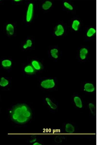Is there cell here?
<instances>
[{"label": "cell", "mask_w": 97, "mask_h": 145, "mask_svg": "<svg viewBox=\"0 0 97 145\" xmlns=\"http://www.w3.org/2000/svg\"><path fill=\"white\" fill-rule=\"evenodd\" d=\"M10 114L14 121L20 124L27 122L32 116L30 109L24 104H18L14 106L10 110Z\"/></svg>", "instance_id": "6da1fadb"}, {"label": "cell", "mask_w": 97, "mask_h": 145, "mask_svg": "<svg viewBox=\"0 0 97 145\" xmlns=\"http://www.w3.org/2000/svg\"><path fill=\"white\" fill-rule=\"evenodd\" d=\"M25 7L23 11L22 21L25 27H28L33 23L36 17L38 4L36 1L24 0Z\"/></svg>", "instance_id": "7a4b0ae2"}, {"label": "cell", "mask_w": 97, "mask_h": 145, "mask_svg": "<svg viewBox=\"0 0 97 145\" xmlns=\"http://www.w3.org/2000/svg\"><path fill=\"white\" fill-rule=\"evenodd\" d=\"M39 86L42 89L48 91H56L58 87V81L56 77H39Z\"/></svg>", "instance_id": "3957f363"}, {"label": "cell", "mask_w": 97, "mask_h": 145, "mask_svg": "<svg viewBox=\"0 0 97 145\" xmlns=\"http://www.w3.org/2000/svg\"><path fill=\"white\" fill-rule=\"evenodd\" d=\"M68 26L64 22H56L50 28V33L53 37L59 38L65 36L67 34Z\"/></svg>", "instance_id": "277c9868"}, {"label": "cell", "mask_w": 97, "mask_h": 145, "mask_svg": "<svg viewBox=\"0 0 97 145\" xmlns=\"http://www.w3.org/2000/svg\"><path fill=\"white\" fill-rule=\"evenodd\" d=\"M90 57V47L86 45H81L77 49L76 58L78 61L81 63L87 62Z\"/></svg>", "instance_id": "5b68a950"}, {"label": "cell", "mask_w": 97, "mask_h": 145, "mask_svg": "<svg viewBox=\"0 0 97 145\" xmlns=\"http://www.w3.org/2000/svg\"><path fill=\"white\" fill-rule=\"evenodd\" d=\"M17 23L16 21H8L5 24V32L8 38H13L16 37L17 36Z\"/></svg>", "instance_id": "8992f818"}, {"label": "cell", "mask_w": 97, "mask_h": 145, "mask_svg": "<svg viewBox=\"0 0 97 145\" xmlns=\"http://www.w3.org/2000/svg\"><path fill=\"white\" fill-rule=\"evenodd\" d=\"M47 54L49 58L57 62L62 56V51L57 45H50L48 47Z\"/></svg>", "instance_id": "52a82bcc"}, {"label": "cell", "mask_w": 97, "mask_h": 145, "mask_svg": "<svg viewBox=\"0 0 97 145\" xmlns=\"http://www.w3.org/2000/svg\"><path fill=\"white\" fill-rule=\"evenodd\" d=\"M35 46V36L31 35L27 36L20 43L21 49L24 51L34 50Z\"/></svg>", "instance_id": "ba28073f"}, {"label": "cell", "mask_w": 97, "mask_h": 145, "mask_svg": "<svg viewBox=\"0 0 97 145\" xmlns=\"http://www.w3.org/2000/svg\"><path fill=\"white\" fill-rule=\"evenodd\" d=\"M82 24L81 19L75 16L69 20L68 27L71 31L77 32L81 30Z\"/></svg>", "instance_id": "9c48e42d"}, {"label": "cell", "mask_w": 97, "mask_h": 145, "mask_svg": "<svg viewBox=\"0 0 97 145\" xmlns=\"http://www.w3.org/2000/svg\"><path fill=\"white\" fill-rule=\"evenodd\" d=\"M27 62L31 64L37 73L41 72L44 70V63L42 60L38 58H28Z\"/></svg>", "instance_id": "30bf717a"}, {"label": "cell", "mask_w": 97, "mask_h": 145, "mask_svg": "<svg viewBox=\"0 0 97 145\" xmlns=\"http://www.w3.org/2000/svg\"><path fill=\"white\" fill-rule=\"evenodd\" d=\"M22 70L23 75L26 77H35L37 73L31 64L27 62L23 64Z\"/></svg>", "instance_id": "8fae6325"}, {"label": "cell", "mask_w": 97, "mask_h": 145, "mask_svg": "<svg viewBox=\"0 0 97 145\" xmlns=\"http://www.w3.org/2000/svg\"><path fill=\"white\" fill-rule=\"evenodd\" d=\"M13 66V61L10 58H0V69L8 73L12 70Z\"/></svg>", "instance_id": "7c38bea8"}, {"label": "cell", "mask_w": 97, "mask_h": 145, "mask_svg": "<svg viewBox=\"0 0 97 145\" xmlns=\"http://www.w3.org/2000/svg\"><path fill=\"white\" fill-rule=\"evenodd\" d=\"M96 86L95 83L93 81H85L81 82L80 87L81 90L84 92L91 94L95 92Z\"/></svg>", "instance_id": "4fadbf2b"}, {"label": "cell", "mask_w": 97, "mask_h": 145, "mask_svg": "<svg viewBox=\"0 0 97 145\" xmlns=\"http://www.w3.org/2000/svg\"><path fill=\"white\" fill-rule=\"evenodd\" d=\"M54 0H43L40 1L39 7V9L44 13L49 12L54 7Z\"/></svg>", "instance_id": "5bb4252c"}, {"label": "cell", "mask_w": 97, "mask_h": 145, "mask_svg": "<svg viewBox=\"0 0 97 145\" xmlns=\"http://www.w3.org/2000/svg\"><path fill=\"white\" fill-rule=\"evenodd\" d=\"M62 10L68 13L75 14L76 13V7L71 0H63L62 1Z\"/></svg>", "instance_id": "9a60e30c"}, {"label": "cell", "mask_w": 97, "mask_h": 145, "mask_svg": "<svg viewBox=\"0 0 97 145\" xmlns=\"http://www.w3.org/2000/svg\"><path fill=\"white\" fill-rule=\"evenodd\" d=\"M96 28L95 27L90 26L86 27L84 33L85 40L89 42L94 38L96 34Z\"/></svg>", "instance_id": "2e32d148"}, {"label": "cell", "mask_w": 97, "mask_h": 145, "mask_svg": "<svg viewBox=\"0 0 97 145\" xmlns=\"http://www.w3.org/2000/svg\"><path fill=\"white\" fill-rule=\"evenodd\" d=\"M12 78L10 77L0 76V88L8 89L11 86Z\"/></svg>", "instance_id": "e0dca14e"}, {"label": "cell", "mask_w": 97, "mask_h": 145, "mask_svg": "<svg viewBox=\"0 0 97 145\" xmlns=\"http://www.w3.org/2000/svg\"><path fill=\"white\" fill-rule=\"evenodd\" d=\"M71 98L72 101L77 107L79 108L83 107V101L80 95L77 94H74L72 96Z\"/></svg>", "instance_id": "ac0fdd59"}, {"label": "cell", "mask_w": 97, "mask_h": 145, "mask_svg": "<svg viewBox=\"0 0 97 145\" xmlns=\"http://www.w3.org/2000/svg\"><path fill=\"white\" fill-rule=\"evenodd\" d=\"M45 101L51 109L55 110L57 108L58 105L54 99L49 97H46L45 98Z\"/></svg>", "instance_id": "d6986e66"}, {"label": "cell", "mask_w": 97, "mask_h": 145, "mask_svg": "<svg viewBox=\"0 0 97 145\" xmlns=\"http://www.w3.org/2000/svg\"><path fill=\"white\" fill-rule=\"evenodd\" d=\"M64 130L66 133H72L74 132L75 128L73 125L71 123H67L64 126Z\"/></svg>", "instance_id": "ffe728a7"}, {"label": "cell", "mask_w": 97, "mask_h": 145, "mask_svg": "<svg viewBox=\"0 0 97 145\" xmlns=\"http://www.w3.org/2000/svg\"><path fill=\"white\" fill-rule=\"evenodd\" d=\"M89 107L91 114L93 116L96 114V107L95 105L92 103H90L89 104Z\"/></svg>", "instance_id": "44dd1931"}, {"label": "cell", "mask_w": 97, "mask_h": 145, "mask_svg": "<svg viewBox=\"0 0 97 145\" xmlns=\"http://www.w3.org/2000/svg\"><path fill=\"white\" fill-rule=\"evenodd\" d=\"M24 1L23 0H12L11 4L12 5H19L24 3Z\"/></svg>", "instance_id": "7402d4cb"}, {"label": "cell", "mask_w": 97, "mask_h": 145, "mask_svg": "<svg viewBox=\"0 0 97 145\" xmlns=\"http://www.w3.org/2000/svg\"><path fill=\"white\" fill-rule=\"evenodd\" d=\"M63 138L60 136H57L55 138V141L56 142L59 143L61 142L63 140Z\"/></svg>", "instance_id": "603a6c76"}, {"label": "cell", "mask_w": 97, "mask_h": 145, "mask_svg": "<svg viewBox=\"0 0 97 145\" xmlns=\"http://www.w3.org/2000/svg\"><path fill=\"white\" fill-rule=\"evenodd\" d=\"M36 140V138H33L32 139L30 140V142H35Z\"/></svg>", "instance_id": "cb8c5ba5"}, {"label": "cell", "mask_w": 97, "mask_h": 145, "mask_svg": "<svg viewBox=\"0 0 97 145\" xmlns=\"http://www.w3.org/2000/svg\"><path fill=\"white\" fill-rule=\"evenodd\" d=\"M33 145H41V144H40V143H39L37 142H35V143L33 144Z\"/></svg>", "instance_id": "d4e9b609"}]
</instances>
